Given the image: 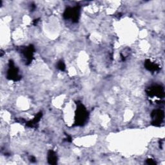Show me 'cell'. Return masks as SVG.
<instances>
[{
    "instance_id": "7",
    "label": "cell",
    "mask_w": 165,
    "mask_h": 165,
    "mask_svg": "<svg viewBox=\"0 0 165 165\" xmlns=\"http://www.w3.org/2000/svg\"><path fill=\"white\" fill-rule=\"evenodd\" d=\"M145 67L148 70L151 72H156L160 70L159 66L154 63H152L150 59H146L145 61Z\"/></svg>"
},
{
    "instance_id": "4",
    "label": "cell",
    "mask_w": 165,
    "mask_h": 165,
    "mask_svg": "<svg viewBox=\"0 0 165 165\" xmlns=\"http://www.w3.org/2000/svg\"><path fill=\"white\" fill-rule=\"evenodd\" d=\"M151 117L152 118L151 124L156 126H159L163 121L164 113V112L160 109L154 110L151 113Z\"/></svg>"
},
{
    "instance_id": "8",
    "label": "cell",
    "mask_w": 165,
    "mask_h": 165,
    "mask_svg": "<svg viewBox=\"0 0 165 165\" xmlns=\"http://www.w3.org/2000/svg\"><path fill=\"white\" fill-rule=\"evenodd\" d=\"M43 116V113L42 112H39L37 115L35 116V118H34L33 120L32 121H29L27 123H26V126H28V127H30V128H33L35 127L36 124L40 121V119H41Z\"/></svg>"
},
{
    "instance_id": "3",
    "label": "cell",
    "mask_w": 165,
    "mask_h": 165,
    "mask_svg": "<svg viewBox=\"0 0 165 165\" xmlns=\"http://www.w3.org/2000/svg\"><path fill=\"white\" fill-rule=\"evenodd\" d=\"M18 69L15 67L14 63L12 60L9 61V69L7 72V78L8 80L14 81H18L21 80V76L18 74Z\"/></svg>"
},
{
    "instance_id": "11",
    "label": "cell",
    "mask_w": 165,
    "mask_h": 165,
    "mask_svg": "<svg viewBox=\"0 0 165 165\" xmlns=\"http://www.w3.org/2000/svg\"><path fill=\"white\" fill-rule=\"evenodd\" d=\"M146 163L148 164H150V165H155L156 164V162L154 160V159H148L146 160Z\"/></svg>"
},
{
    "instance_id": "1",
    "label": "cell",
    "mask_w": 165,
    "mask_h": 165,
    "mask_svg": "<svg viewBox=\"0 0 165 165\" xmlns=\"http://www.w3.org/2000/svg\"><path fill=\"white\" fill-rule=\"evenodd\" d=\"M88 113L85 107L81 103H78L75 111V124L77 126L83 125L87 119Z\"/></svg>"
},
{
    "instance_id": "12",
    "label": "cell",
    "mask_w": 165,
    "mask_h": 165,
    "mask_svg": "<svg viewBox=\"0 0 165 165\" xmlns=\"http://www.w3.org/2000/svg\"><path fill=\"white\" fill-rule=\"evenodd\" d=\"M39 20H40V19H34V20L33 21V24H34V25H36L37 24V23L38 21H39Z\"/></svg>"
},
{
    "instance_id": "2",
    "label": "cell",
    "mask_w": 165,
    "mask_h": 165,
    "mask_svg": "<svg viewBox=\"0 0 165 165\" xmlns=\"http://www.w3.org/2000/svg\"><path fill=\"white\" fill-rule=\"evenodd\" d=\"M80 9L81 7L80 5H77L72 8L68 7L63 13V18L66 19H71L73 23H77L80 19Z\"/></svg>"
},
{
    "instance_id": "6",
    "label": "cell",
    "mask_w": 165,
    "mask_h": 165,
    "mask_svg": "<svg viewBox=\"0 0 165 165\" xmlns=\"http://www.w3.org/2000/svg\"><path fill=\"white\" fill-rule=\"evenodd\" d=\"M34 52L35 48L32 45H30L29 47L23 48L21 50V52L23 54L25 58L27 59V65H29L32 62L34 58Z\"/></svg>"
},
{
    "instance_id": "5",
    "label": "cell",
    "mask_w": 165,
    "mask_h": 165,
    "mask_svg": "<svg viewBox=\"0 0 165 165\" xmlns=\"http://www.w3.org/2000/svg\"><path fill=\"white\" fill-rule=\"evenodd\" d=\"M146 92V94L150 97L156 96L157 97L162 98L164 96V88L160 85H155L149 87L147 88Z\"/></svg>"
},
{
    "instance_id": "13",
    "label": "cell",
    "mask_w": 165,
    "mask_h": 165,
    "mask_svg": "<svg viewBox=\"0 0 165 165\" xmlns=\"http://www.w3.org/2000/svg\"><path fill=\"white\" fill-rule=\"evenodd\" d=\"M67 141H68L69 142H71V141H72V137H71L70 136L68 135V137H67Z\"/></svg>"
},
{
    "instance_id": "9",
    "label": "cell",
    "mask_w": 165,
    "mask_h": 165,
    "mask_svg": "<svg viewBox=\"0 0 165 165\" xmlns=\"http://www.w3.org/2000/svg\"><path fill=\"white\" fill-rule=\"evenodd\" d=\"M48 162L50 164H56L58 161V157L56 152L53 150H49L47 156Z\"/></svg>"
},
{
    "instance_id": "10",
    "label": "cell",
    "mask_w": 165,
    "mask_h": 165,
    "mask_svg": "<svg viewBox=\"0 0 165 165\" xmlns=\"http://www.w3.org/2000/svg\"><path fill=\"white\" fill-rule=\"evenodd\" d=\"M58 69L59 70H60L61 71H64L66 69V67H65V63L63 62V61H59L58 63Z\"/></svg>"
},
{
    "instance_id": "14",
    "label": "cell",
    "mask_w": 165,
    "mask_h": 165,
    "mask_svg": "<svg viewBox=\"0 0 165 165\" xmlns=\"http://www.w3.org/2000/svg\"><path fill=\"white\" fill-rule=\"evenodd\" d=\"M35 160H36V159L34 157H31V159H30L31 162H35Z\"/></svg>"
}]
</instances>
